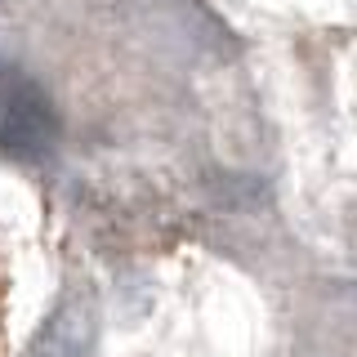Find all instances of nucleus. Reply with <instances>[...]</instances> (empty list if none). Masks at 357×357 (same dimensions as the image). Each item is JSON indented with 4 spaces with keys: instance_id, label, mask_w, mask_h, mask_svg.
Here are the masks:
<instances>
[{
    "instance_id": "obj_1",
    "label": "nucleus",
    "mask_w": 357,
    "mask_h": 357,
    "mask_svg": "<svg viewBox=\"0 0 357 357\" xmlns=\"http://www.w3.org/2000/svg\"><path fill=\"white\" fill-rule=\"evenodd\" d=\"M59 107L36 76L0 63V152L14 161H45L59 143Z\"/></svg>"
},
{
    "instance_id": "obj_2",
    "label": "nucleus",
    "mask_w": 357,
    "mask_h": 357,
    "mask_svg": "<svg viewBox=\"0 0 357 357\" xmlns=\"http://www.w3.org/2000/svg\"><path fill=\"white\" fill-rule=\"evenodd\" d=\"M94 349H98V304L85 286H72L50 308L40 331L31 335L27 357H94Z\"/></svg>"
}]
</instances>
